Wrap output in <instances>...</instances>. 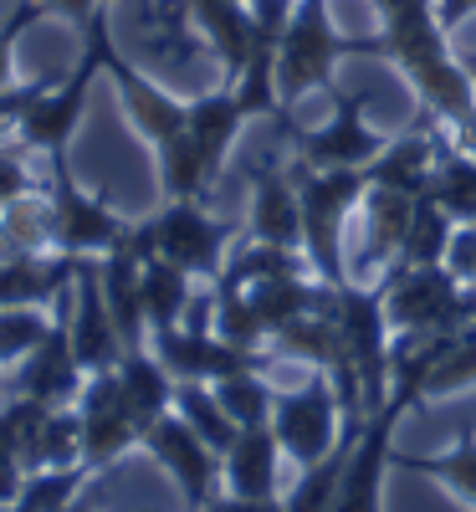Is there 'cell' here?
Returning a JSON list of instances; mask_svg holds the SVG:
<instances>
[{
  "instance_id": "1",
  "label": "cell",
  "mask_w": 476,
  "mask_h": 512,
  "mask_svg": "<svg viewBox=\"0 0 476 512\" xmlns=\"http://www.w3.org/2000/svg\"><path fill=\"white\" fill-rule=\"evenodd\" d=\"M297 180V200H302V251L323 282L343 287L349 267H343V251H349V231L354 216L369 195V175L364 169H292Z\"/></svg>"
},
{
  "instance_id": "2",
  "label": "cell",
  "mask_w": 476,
  "mask_h": 512,
  "mask_svg": "<svg viewBox=\"0 0 476 512\" xmlns=\"http://www.w3.org/2000/svg\"><path fill=\"white\" fill-rule=\"evenodd\" d=\"M343 57H374V36H343L328 0H297V16L277 47V103L282 113L338 82Z\"/></svg>"
},
{
  "instance_id": "3",
  "label": "cell",
  "mask_w": 476,
  "mask_h": 512,
  "mask_svg": "<svg viewBox=\"0 0 476 512\" xmlns=\"http://www.w3.org/2000/svg\"><path fill=\"white\" fill-rule=\"evenodd\" d=\"M108 47H113V36H108V6L88 21V47H82L77 67L67 82H52L47 93H41L21 118H16V144L21 149H36V154H67L72 134H77V123L82 113H88V93H93V77L103 72L108 62Z\"/></svg>"
},
{
  "instance_id": "4",
  "label": "cell",
  "mask_w": 476,
  "mask_h": 512,
  "mask_svg": "<svg viewBox=\"0 0 476 512\" xmlns=\"http://www.w3.org/2000/svg\"><path fill=\"white\" fill-rule=\"evenodd\" d=\"M384 287V318L389 333H441L476 323V287L456 282L451 267H389L374 277Z\"/></svg>"
},
{
  "instance_id": "5",
  "label": "cell",
  "mask_w": 476,
  "mask_h": 512,
  "mask_svg": "<svg viewBox=\"0 0 476 512\" xmlns=\"http://www.w3.org/2000/svg\"><path fill=\"white\" fill-rule=\"evenodd\" d=\"M297 139V164L308 169H369V159L389 144L379 128L369 123L364 93L333 82V113L318 128H287Z\"/></svg>"
},
{
  "instance_id": "6",
  "label": "cell",
  "mask_w": 476,
  "mask_h": 512,
  "mask_svg": "<svg viewBox=\"0 0 476 512\" xmlns=\"http://www.w3.org/2000/svg\"><path fill=\"white\" fill-rule=\"evenodd\" d=\"M47 164H52L47 195H52V216H57V251L62 256H108L113 246H123L134 221H123L118 210H108V200L82 190L67 154H47Z\"/></svg>"
},
{
  "instance_id": "7",
  "label": "cell",
  "mask_w": 476,
  "mask_h": 512,
  "mask_svg": "<svg viewBox=\"0 0 476 512\" xmlns=\"http://www.w3.org/2000/svg\"><path fill=\"white\" fill-rule=\"evenodd\" d=\"M338 328H343V344L354 354V369L364 379V405L369 415L384 405L389 395V318H384V287L379 282H343L338 287Z\"/></svg>"
},
{
  "instance_id": "8",
  "label": "cell",
  "mask_w": 476,
  "mask_h": 512,
  "mask_svg": "<svg viewBox=\"0 0 476 512\" xmlns=\"http://www.w3.org/2000/svg\"><path fill=\"white\" fill-rule=\"evenodd\" d=\"M154 226V256L185 267L190 277H221L226 256H231V226L215 221L200 200H169L159 216H149Z\"/></svg>"
},
{
  "instance_id": "9",
  "label": "cell",
  "mask_w": 476,
  "mask_h": 512,
  "mask_svg": "<svg viewBox=\"0 0 476 512\" xmlns=\"http://www.w3.org/2000/svg\"><path fill=\"white\" fill-rule=\"evenodd\" d=\"M272 425H277V441H282L287 461H297V466L323 461L343 436V405H338L333 379L323 369H313V379L302 384V390L277 395Z\"/></svg>"
},
{
  "instance_id": "10",
  "label": "cell",
  "mask_w": 476,
  "mask_h": 512,
  "mask_svg": "<svg viewBox=\"0 0 476 512\" xmlns=\"http://www.w3.org/2000/svg\"><path fill=\"white\" fill-rule=\"evenodd\" d=\"M139 446H149V456L164 466L169 477H175V487H180V497H185L190 512H200L215 492H221V482H226L221 477V451H215L180 410L159 415L149 431H144Z\"/></svg>"
},
{
  "instance_id": "11",
  "label": "cell",
  "mask_w": 476,
  "mask_h": 512,
  "mask_svg": "<svg viewBox=\"0 0 476 512\" xmlns=\"http://www.w3.org/2000/svg\"><path fill=\"white\" fill-rule=\"evenodd\" d=\"M154 338V354L164 359V369L175 379H200V384H215V379H231V374H267L272 369V349H241V344H226L215 328H164V333H149Z\"/></svg>"
},
{
  "instance_id": "12",
  "label": "cell",
  "mask_w": 476,
  "mask_h": 512,
  "mask_svg": "<svg viewBox=\"0 0 476 512\" xmlns=\"http://www.w3.org/2000/svg\"><path fill=\"white\" fill-rule=\"evenodd\" d=\"M77 415H82V466H88V472H103V466H113L118 456H128L144 441L134 410L123 400L118 369L88 374V384H82V395H77Z\"/></svg>"
},
{
  "instance_id": "13",
  "label": "cell",
  "mask_w": 476,
  "mask_h": 512,
  "mask_svg": "<svg viewBox=\"0 0 476 512\" xmlns=\"http://www.w3.org/2000/svg\"><path fill=\"white\" fill-rule=\"evenodd\" d=\"M405 400L384 395V405L364 420V431L349 451L343 482L333 497V512H384V472H389V451H395V425L405 420Z\"/></svg>"
},
{
  "instance_id": "14",
  "label": "cell",
  "mask_w": 476,
  "mask_h": 512,
  "mask_svg": "<svg viewBox=\"0 0 476 512\" xmlns=\"http://www.w3.org/2000/svg\"><path fill=\"white\" fill-rule=\"evenodd\" d=\"M57 313H67V328H72V349L82 359L88 374H103V369H118V359L128 354L123 333L103 303V282H98V256H82L77 262V282L67 297H57Z\"/></svg>"
},
{
  "instance_id": "15",
  "label": "cell",
  "mask_w": 476,
  "mask_h": 512,
  "mask_svg": "<svg viewBox=\"0 0 476 512\" xmlns=\"http://www.w3.org/2000/svg\"><path fill=\"white\" fill-rule=\"evenodd\" d=\"M82 384H88V369H82V359H77V349H72L67 313H57L52 333L16 364L11 395H26V400H41V405H77Z\"/></svg>"
},
{
  "instance_id": "16",
  "label": "cell",
  "mask_w": 476,
  "mask_h": 512,
  "mask_svg": "<svg viewBox=\"0 0 476 512\" xmlns=\"http://www.w3.org/2000/svg\"><path fill=\"white\" fill-rule=\"evenodd\" d=\"M103 72L118 82V98H123V113H128V123L139 128V139H149L154 149L164 144V139H175L180 128H185V113H190V103H180V98H169L159 82H149L134 62H123L118 57V47H108V62H103Z\"/></svg>"
},
{
  "instance_id": "17",
  "label": "cell",
  "mask_w": 476,
  "mask_h": 512,
  "mask_svg": "<svg viewBox=\"0 0 476 512\" xmlns=\"http://www.w3.org/2000/svg\"><path fill=\"white\" fill-rule=\"evenodd\" d=\"M415 200H420V195H400V190L369 185V195H364V205H359V236H364L359 272H369V282L384 277L389 267H400V251H405V236H410Z\"/></svg>"
},
{
  "instance_id": "18",
  "label": "cell",
  "mask_w": 476,
  "mask_h": 512,
  "mask_svg": "<svg viewBox=\"0 0 476 512\" xmlns=\"http://www.w3.org/2000/svg\"><path fill=\"white\" fill-rule=\"evenodd\" d=\"M246 236L272 246H302V200H297V180L282 164H251Z\"/></svg>"
},
{
  "instance_id": "19",
  "label": "cell",
  "mask_w": 476,
  "mask_h": 512,
  "mask_svg": "<svg viewBox=\"0 0 476 512\" xmlns=\"http://www.w3.org/2000/svg\"><path fill=\"white\" fill-rule=\"evenodd\" d=\"M82 256H0V308H52L72 292Z\"/></svg>"
},
{
  "instance_id": "20",
  "label": "cell",
  "mask_w": 476,
  "mask_h": 512,
  "mask_svg": "<svg viewBox=\"0 0 476 512\" xmlns=\"http://www.w3.org/2000/svg\"><path fill=\"white\" fill-rule=\"evenodd\" d=\"M185 16L200 26L210 57L221 62L226 82H236L256 52V26H251V6L246 0H185Z\"/></svg>"
},
{
  "instance_id": "21",
  "label": "cell",
  "mask_w": 476,
  "mask_h": 512,
  "mask_svg": "<svg viewBox=\"0 0 476 512\" xmlns=\"http://www.w3.org/2000/svg\"><path fill=\"white\" fill-rule=\"evenodd\" d=\"M282 441H277V425H246L236 431L231 451L221 456V477H226V492L236 497H277V477H282Z\"/></svg>"
},
{
  "instance_id": "22",
  "label": "cell",
  "mask_w": 476,
  "mask_h": 512,
  "mask_svg": "<svg viewBox=\"0 0 476 512\" xmlns=\"http://www.w3.org/2000/svg\"><path fill=\"white\" fill-rule=\"evenodd\" d=\"M98 282H103V303L123 333V344L128 349H144V338H149V318H144V262L134 251L113 246L108 256H98Z\"/></svg>"
},
{
  "instance_id": "23",
  "label": "cell",
  "mask_w": 476,
  "mask_h": 512,
  "mask_svg": "<svg viewBox=\"0 0 476 512\" xmlns=\"http://www.w3.org/2000/svg\"><path fill=\"white\" fill-rule=\"evenodd\" d=\"M441 144H446V139H436V134H400V139H389V144L369 159L364 175H369V185H379V190L425 195Z\"/></svg>"
},
{
  "instance_id": "24",
  "label": "cell",
  "mask_w": 476,
  "mask_h": 512,
  "mask_svg": "<svg viewBox=\"0 0 476 512\" xmlns=\"http://www.w3.org/2000/svg\"><path fill=\"white\" fill-rule=\"evenodd\" d=\"M118 384H123V400H128V410H134L139 431H149L159 415L175 410V384L180 379L164 369L159 354H149V344L144 349H128L118 359Z\"/></svg>"
},
{
  "instance_id": "25",
  "label": "cell",
  "mask_w": 476,
  "mask_h": 512,
  "mask_svg": "<svg viewBox=\"0 0 476 512\" xmlns=\"http://www.w3.org/2000/svg\"><path fill=\"white\" fill-rule=\"evenodd\" d=\"M246 108H241V98H236V88L226 82V88H210V93H200V98H190V113H185V128H190V139L205 149V159L221 169L226 164V154H231V144L241 139V128H246Z\"/></svg>"
},
{
  "instance_id": "26",
  "label": "cell",
  "mask_w": 476,
  "mask_h": 512,
  "mask_svg": "<svg viewBox=\"0 0 476 512\" xmlns=\"http://www.w3.org/2000/svg\"><path fill=\"white\" fill-rule=\"evenodd\" d=\"M389 466H400V472H415V477L441 482L456 502H466V507L476 512V425H461V436H456V441H451V451H441V456L389 451Z\"/></svg>"
},
{
  "instance_id": "27",
  "label": "cell",
  "mask_w": 476,
  "mask_h": 512,
  "mask_svg": "<svg viewBox=\"0 0 476 512\" xmlns=\"http://www.w3.org/2000/svg\"><path fill=\"white\" fill-rule=\"evenodd\" d=\"M57 251V216L47 190H26L0 210V256H47Z\"/></svg>"
},
{
  "instance_id": "28",
  "label": "cell",
  "mask_w": 476,
  "mask_h": 512,
  "mask_svg": "<svg viewBox=\"0 0 476 512\" xmlns=\"http://www.w3.org/2000/svg\"><path fill=\"white\" fill-rule=\"evenodd\" d=\"M359 431H364V420H343L338 446H333L323 461L302 466V477H297V482H292V492L282 497V507H287V512H333V497H338L343 466H349V451H354Z\"/></svg>"
},
{
  "instance_id": "29",
  "label": "cell",
  "mask_w": 476,
  "mask_h": 512,
  "mask_svg": "<svg viewBox=\"0 0 476 512\" xmlns=\"http://www.w3.org/2000/svg\"><path fill=\"white\" fill-rule=\"evenodd\" d=\"M425 195L436 200L456 226L476 221V154L461 149L456 139H446L441 154H436V169H430V190Z\"/></svg>"
},
{
  "instance_id": "30",
  "label": "cell",
  "mask_w": 476,
  "mask_h": 512,
  "mask_svg": "<svg viewBox=\"0 0 476 512\" xmlns=\"http://www.w3.org/2000/svg\"><path fill=\"white\" fill-rule=\"evenodd\" d=\"M215 175H221V169L205 159V149L190 139V128H180L175 139L159 144V190H164V200H200L215 185Z\"/></svg>"
},
{
  "instance_id": "31",
  "label": "cell",
  "mask_w": 476,
  "mask_h": 512,
  "mask_svg": "<svg viewBox=\"0 0 476 512\" xmlns=\"http://www.w3.org/2000/svg\"><path fill=\"white\" fill-rule=\"evenodd\" d=\"M195 277L164 256H149L144 262V318H149V333H164V328H180L190 303H195Z\"/></svg>"
},
{
  "instance_id": "32",
  "label": "cell",
  "mask_w": 476,
  "mask_h": 512,
  "mask_svg": "<svg viewBox=\"0 0 476 512\" xmlns=\"http://www.w3.org/2000/svg\"><path fill=\"white\" fill-rule=\"evenodd\" d=\"M451 236H456V221H451L430 195H420V200H415V216H410V236H405L400 262H405V267H441L446 251H451Z\"/></svg>"
},
{
  "instance_id": "33",
  "label": "cell",
  "mask_w": 476,
  "mask_h": 512,
  "mask_svg": "<svg viewBox=\"0 0 476 512\" xmlns=\"http://www.w3.org/2000/svg\"><path fill=\"white\" fill-rule=\"evenodd\" d=\"M175 410L195 425V431L215 446V451H231V441H236V420L226 415V405L215 400V384H200V379H180L175 384Z\"/></svg>"
},
{
  "instance_id": "34",
  "label": "cell",
  "mask_w": 476,
  "mask_h": 512,
  "mask_svg": "<svg viewBox=\"0 0 476 512\" xmlns=\"http://www.w3.org/2000/svg\"><path fill=\"white\" fill-rule=\"evenodd\" d=\"M461 390H476V323L456 328L446 354L425 374V400H446V395H461Z\"/></svg>"
},
{
  "instance_id": "35",
  "label": "cell",
  "mask_w": 476,
  "mask_h": 512,
  "mask_svg": "<svg viewBox=\"0 0 476 512\" xmlns=\"http://www.w3.org/2000/svg\"><path fill=\"white\" fill-rule=\"evenodd\" d=\"M215 400L226 405V415L236 420V431L246 425H267L277 410V390L267 384V374H231V379H215Z\"/></svg>"
},
{
  "instance_id": "36",
  "label": "cell",
  "mask_w": 476,
  "mask_h": 512,
  "mask_svg": "<svg viewBox=\"0 0 476 512\" xmlns=\"http://www.w3.org/2000/svg\"><path fill=\"white\" fill-rule=\"evenodd\" d=\"M88 477H93L88 466H41V472L26 477L21 502H31L36 512H62L67 502H77V492H82Z\"/></svg>"
},
{
  "instance_id": "37",
  "label": "cell",
  "mask_w": 476,
  "mask_h": 512,
  "mask_svg": "<svg viewBox=\"0 0 476 512\" xmlns=\"http://www.w3.org/2000/svg\"><path fill=\"white\" fill-rule=\"evenodd\" d=\"M52 323L57 318H47V308H0V369L21 364L52 333Z\"/></svg>"
},
{
  "instance_id": "38",
  "label": "cell",
  "mask_w": 476,
  "mask_h": 512,
  "mask_svg": "<svg viewBox=\"0 0 476 512\" xmlns=\"http://www.w3.org/2000/svg\"><path fill=\"white\" fill-rule=\"evenodd\" d=\"M41 466H82V415H77V405H52L47 431H41Z\"/></svg>"
},
{
  "instance_id": "39",
  "label": "cell",
  "mask_w": 476,
  "mask_h": 512,
  "mask_svg": "<svg viewBox=\"0 0 476 512\" xmlns=\"http://www.w3.org/2000/svg\"><path fill=\"white\" fill-rule=\"evenodd\" d=\"M41 16V0H16V11L0 21V98L11 93V77H16V41H21V31L26 26H36Z\"/></svg>"
},
{
  "instance_id": "40",
  "label": "cell",
  "mask_w": 476,
  "mask_h": 512,
  "mask_svg": "<svg viewBox=\"0 0 476 512\" xmlns=\"http://www.w3.org/2000/svg\"><path fill=\"white\" fill-rule=\"evenodd\" d=\"M21 487H26V461H21V446H16V431H11L6 410H0V507L16 502Z\"/></svg>"
},
{
  "instance_id": "41",
  "label": "cell",
  "mask_w": 476,
  "mask_h": 512,
  "mask_svg": "<svg viewBox=\"0 0 476 512\" xmlns=\"http://www.w3.org/2000/svg\"><path fill=\"white\" fill-rule=\"evenodd\" d=\"M446 267H451V277H456V282L476 287V221L456 226V236H451V251H446Z\"/></svg>"
},
{
  "instance_id": "42",
  "label": "cell",
  "mask_w": 476,
  "mask_h": 512,
  "mask_svg": "<svg viewBox=\"0 0 476 512\" xmlns=\"http://www.w3.org/2000/svg\"><path fill=\"white\" fill-rule=\"evenodd\" d=\"M26 190H31V175H26L21 149H0V210H6L11 200H21Z\"/></svg>"
},
{
  "instance_id": "43",
  "label": "cell",
  "mask_w": 476,
  "mask_h": 512,
  "mask_svg": "<svg viewBox=\"0 0 476 512\" xmlns=\"http://www.w3.org/2000/svg\"><path fill=\"white\" fill-rule=\"evenodd\" d=\"M200 512H287L282 497H236V492H215Z\"/></svg>"
},
{
  "instance_id": "44",
  "label": "cell",
  "mask_w": 476,
  "mask_h": 512,
  "mask_svg": "<svg viewBox=\"0 0 476 512\" xmlns=\"http://www.w3.org/2000/svg\"><path fill=\"white\" fill-rule=\"evenodd\" d=\"M103 6H108V0H41V11H47V16H62V21H77V26H88Z\"/></svg>"
},
{
  "instance_id": "45",
  "label": "cell",
  "mask_w": 476,
  "mask_h": 512,
  "mask_svg": "<svg viewBox=\"0 0 476 512\" xmlns=\"http://www.w3.org/2000/svg\"><path fill=\"white\" fill-rule=\"evenodd\" d=\"M436 16H441L446 31H456V26H466L476 16V0H436Z\"/></svg>"
},
{
  "instance_id": "46",
  "label": "cell",
  "mask_w": 476,
  "mask_h": 512,
  "mask_svg": "<svg viewBox=\"0 0 476 512\" xmlns=\"http://www.w3.org/2000/svg\"><path fill=\"white\" fill-rule=\"evenodd\" d=\"M456 57H461V67H466V77L476 82V47H456Z\"/></svg>"
},
{
  "instance_id": "47",
  "label": "cell",
  "mask_w": 476,
  "mask_h": 512,
  "mask_svg": "<svg viewBox=\"0 0 476 512\" xmlns=\"http://www.w3.org/2000/svg\"><path fill=\"white\" fill-rule=\"evenodd\" d=\"M6 134H16V118H11V108H6V98H0V139Z\"/></svg>"
},
{
  "instance_id": "48",
  "label": "cell",
  "mask_w": 476,
  "mask_h": 512,
  "mask_svg": "<svg viewBox=\"0 0 476 512\" xmlns=\"http://www.w3.org/2000/svg\"><path fill=\"white\" fill-rule=\"evenodd\" d=\"M0 512H36V507H31V502H21V497H16V502H6V507H0Z\"/></svg>"
},
{
  "instance_id": "49",
  "label": "cell",
  "mask_w": 476,
  "mask_h": 512,
  "mask_svg": "<svg viewBox=\"0 0 476 512\" xmlns=\"http://www.w3.org/2000/svg\"><path fill=\"white\" fill-rule=\"evenodd\" d=\"M62 512H93V502H82V497H77V502H67Z\"/></svg>"
}]
</instances>
